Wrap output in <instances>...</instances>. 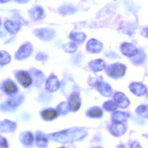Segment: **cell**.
<instances>
[{
    "label": "cell",
    "mask_w": 148,
    "mask_h": 148,
    "mask_svg": "<svg viewBox=\"0 0 148 148\" xmlns=\"http://www.w3.org/2000/svg\"><path fill=\"white\" fill-rule=\"evenodd\" d=\"M126 67L125 65L119 63H115L106 67V74L113 79H118L124 76Z\"/></svg>",
    "instance_id": "cell-1"
},
{
    "label": "cell",
    "mask_w": 148,
    "mask_h": 148,
    "mask_svg": "<svg viewBox=\"0 0 148 148\" xmlns=\"http://www.w3.org/2000/svg\"><path fill=\"white\" fill-rule=\"evenodd\" d=\"M33 47L31 43H26L18 50L15 53V58L18 60L25 59L31 55Z\"/></svg>",
    "instance_id": "cell-2"
},
{
    "label": "cell",
    "mask_w": 148,
    "mask_h": 148,
    "mask_svg": "<svg viewBox=\"0 0 148 148\" xmlns=\"http://www.w3.org/2000/svg\"><path fill=\"white\" fill-rule=\"evenodd\" d=\"M34 33L37 37L45 41L51 40L55 36L54 31L48 28L36 29Z\"/></svg>",
    "instance_id": "cell-3"
},
{
    "label": "cell",
    "mask_w": 148,
    "mask_h": 148,
    "mask_svg": "<svg viewBox=\"0 0 148 148\" xmlns=\"http://www.w3.org/2000/svg\"><path fill=\"white\" fill-rule=\"evenodd\" d=\"M120 50L124 55L129 58L135 57L138 52L137 48L133 44L127 42L121 45Z\"/></svg>",
    "instance_id": "cell-4"
},
{
    "label": "cell",
    "mask_w": 148,
    "mask_h": 148,
    "mask_svg": "<svg viewBox=\"0 0 148 148\" xmlns=\"http://www.w3.org/2000/svg\"><path fill=\"white\" fill-rule=\"evenodd\" d=\"M15 77L20 84L24 87H28L32 83V77L25 71H21L18 72L15 74Z\"/></svg>",
    "instance_id": "cell-5"
},
{
    "label": "cell",
    "mask_w": 148,
    "mask_h": 148,
    "mask_svg": "<svg viewBox=\"0 0 148 148\" xmlns=\"http://www.w3.org/2000/svg\"><path fill=\"white\" fill-rule=\"evenodd\" d=\"M86 50L90 53H97L103 49V45L100 41L94 38L88 40L86 44Z\"/></svg>",
    "instance_id": "cell-6"
},
{
    "label": "cell",
    "mask_w": 148,
    "mask_h": 148,
    "mask_svg": "<svg viewBox=\"0 0 148 148\" xmlns=\"http://www.w3.org/2000/svg\"><path fill=\"white\" fill-rule=\"evenodd\" d=\"M129 88L131 91L137 96H142L144 95L146 92V88L144 85L142 83H132L129 86Z\"/></svg>",
    "instance_id": "cell-7"
},
{
    "label": "cell",
    "mask_w": 148,
    "mask_h": 148,
    "mask_svg": "<svg viewBox=\"0 0 148 148\" xmlns=\"http://www.w3.org/2000/svg\"><path fill=\"white\" fill-rule=\"evenodd\" d=\"M60 85L59 81L57 77L50 76L47 80L46 88L50 92H53L59 89Z\"/></svg>",
    "instance_id": "cell-8"
},
{
    "label": "cell",
    "mask_w": 148,
    "mask_h": 148,
    "mask_svg": "<svg viewBox=\"0 0 148 148\" xmlns=\"http://www.w3.org/2000/svg\"><path fill=\"white\" fill-rule=\"evenodd\" d=\"M89 66L90 69L94 72L101 71L106 67L105 62L101 59L91 60L89 63Z\"/></svg>",
    "instance_id": "cell-9"
},
{
    "label": "cell",
    "mask_w": 148,
    "mask_h": 148,
    "mask_svg": "<svg viewBox=\"0 0 148 148\" xmlns=\"http://www.w3.org/2000/svg\"><path fill=\"white\" fill-rule=\"evenodd\" d=\"M69 104L70 109L73 111H76L79 109L81 103L78 93L74 92L70 96Z\"/></svg>",
    "instance_id": "cell-10"
},
{
    "label": "cell",
    "mask_w": 148,
    "mask_h": 148,
    "mask_svg": "<svg viewBox=\"0 0 148 148\" xmlns=\"http://www.w3.org/2000/svg\"><path fill=\"white\" fill-rule=\"evenodd\" d=\"M4 26L7 31L12 34H16L21 28L19 23L13 21H7L5 22Z\"/></svg>",
    "instance_id": "cell-11"
},
{
    "label": "cell",
    "mask_w": 148,
    "mask_h": 148,
    "mask_svg": "<svg viewBox=\"0 0 148 148\" xmlns=\"http://www.w3.org/2000/svg\"><path fill=\"white\" fill-rule=\"evenodd\" d=\"M29 13L31 18L34 20H41L45 17V12L41 7H35L30 10Z\"/></svg>",
    "instance_id": "cell-12"
},
{
    "label": "cell",
    "mask_w": 148,
    "mask_h": 148,
    "mask_svg": "<svg viewBox=\"0 0 148 148\" xmlns=\"http://www.w3.org/2000/svg\"><path fill=\"white\" fill-rule=\"evenodd\" d=\"M114 99L116 103L120 107L121 106L123 108L128 106L130 103L127 97L122 92H118L116 93L114 95Z\"/></svg>",
    "instance_id": "cell-13"
},
{
    "label": "cell",
    "mask_w": 148,
    "mask_h": 148,
    "mask_svg": "<svg viewBox=\"0 0 148 148\" xmlns=\"http://www.w3.org/2000/svg\"><path fill=\"white\" fill-rule=\"evenodd\" d=\"M99 92L103 96L105 97L111 96L112 92V89L110 86L105 82H101L99 83L98 87Z\"/></svg>",
    "instance_id": "cell-14"
},
{
    "label": "cell",
    "mask_w": 148,
    "mask_h": 148,
    "mask_svg": "<svg viewBox=\"0 0 148 148\" xmlns=\"http://www.w3.org/2000/svg\"><path fill=\"white\" fill-rule=\"evenodd\" d=\"M3 89L6 93L9 94H14L18 91L17 86L13 81L8 80L3 84Z\"/></svg>",
    "instance_id": "cell-15"
},
{
    "label": "cell",
    "mask_w": 148,
    "mask_h": 148,
    "mask_svg": "<svg viewBox=\"0 0 148 148\" xmlns=\"http://www.w3.org/2000/svg\"><path fill=\"white\" fill-rule=\"evenodd\" d=\"M69 38L73 41L78 44H81L85 40L86 35L83 32H73L70 34Z\"/></svg>",
    "instance_id": "cell-16"
},
{
    "label": "cell",
    "mask_w": 148,
    "mask_h": 148,
    "mask_svg": "<svg viewBox=\"0 0 148 148\" xmlns=\"http://www.w3.org/2000/svg\"><path fill=\"white\" fill-rule=\"evenodd\" d=\"M11 57L10 54L4 51H0V65L4 66L10 63Z\"/></svg>",
    "instance_id": "cell-17"
},
{
    "label": "cell",
    "mask_w": 148,
    "mask_h": 148,
    "mask_svg": "<svg viewBox=\"0 0 148 148\" xmlns=\"http://www.w3.org/2000/svg\"><path fill=\"white\" fill-rule=\"evenodd\" d=\"M57 112L54 110L48 109L42 112V116L46 120H51L57 117Z\"/></svg>",
    "instance_id": "cell-18"
},
{
    "label": "cell",
    "mask_w": 148,
    "mask_h": 148,
    "mask_svg": "<svg viewBox=\"0 0 148 148\" xmlns=\"http://www.w3.org/2000/svg\"><path fill=\"white\" fill-rule=\"evenodd\" d=\"M145 57V53L142 50H138L136 55L133 58L131 59L132 61L135 64H141L144 61Z\"/></svg>",
    "instance_id": "cell-19"
},
{
    "label": "cell",
    "mask_w": 148,
    "mask_h": 148,
    "mask_svg": "<svg viewBox=\"0 0 148 148\" xmlns=\"http://www.w3.org/2000/svg\"><path fill=\"white\" fill-rule=\"evenodd\" d=\"M62 47L64 51L68 53H73L75 52L77 49L76 45L74 43L72 42H70L63 45Z\"/></svg>",
    "instance_id": "cell-20"
},
{
    "label": "cell",
    "mask_w": 148,
    "mask_h": 148,
    "mask_svg": "<svg viewBox=\"0 0 148 148\" xmlns=\"http://www.w3.org/2000/svg\"><path fill=\"white\" fill-rule=\"evenodd\" d=\"M103 114L102 110L97 107H94L90 110L88 112V116L91 117L98 118L101 116Z\"/></svg>",
    "instance_id": "cell-21"
},
{
    "label": "cell",
    "mask_w": 148,
    "mask_h": 148,
    "mask_svg": "<svg viewBox=\"0 0 148 148\" xmlns=\"http://www.w3.org/2000/svg\"><path fill=\"white\" fill-rule=\"evenodd\" d=\"M25 141V144H31L33 141V137L31 133H27L25 136V138L24 139Z\"/></svg>",
    "instance_id": "cell-22"
},
{
    "label": "cell",
    "mask_w": 148,
    "mask_h": 148,
    "mask_svg": "<svg viewBox=\"0 0 148 148\" xmlns=\"http://www.w3.org/2000/svg\"><path fill=\"white\" fill-rule=\"evenodd\" d=\"M8 143L4 138L0 137V148H7Z\"/></svg>",
    "instance_id": "cell-23"
},
{
    "label": "cell",
    "mask_w": 148,
    "mask_h": 148,
    "mask_svg": "<svg viewBox=\"0 0 148 148\" xmlns=\"http://www.w3.org/2000/svg\"><path fill=\"white\" fill-rule=\"evenodd\" d=\"M66 13L69 14V12H71V13H72L73 12H74L75 10L73 9V8H72L71 7H64L63 8V9H62V11H64Z\"/></svg>",
    "instance_id": "cell-24"
},
{
    "label": "cell",
    "mask_w": 148,
    "mask_h": 148,
    "mask_svg": "<svg viewBox=\"0 0 148 148\" xmlns=\"http://www.w3.org/2000/svg\"><path fill=\"white\" fill-rule=\"evenodd\" d=\"M1 19L0 18V26L1 25Z\"/></svg>",
    "instance_id": "cell-25"
},
{
    "label": "cell",
    "mask_w": 148,
    "mask_h": 148,
    "mask_svg": "<svg viewBox=\"0 0 148 148\" xmlns=\"http://www.w3.org/2000/svg\"></svg>",
    "instance_id": "cell-26"
}]
</instances>
